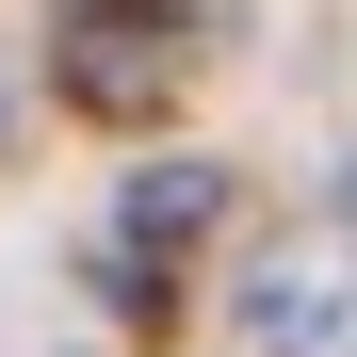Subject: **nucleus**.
Wrapping results in <instances>:
<instances>
[{
  "mask_svg": "<svg viewBox=\"0 0 357 357\" xmlns=\"http://www.w3.org/2000/svg\"><path fill=\"white\" fill-rule=\"evenodd\" d=\"M178 82V17H162V0H82V17H66V98L82 114H146Z\"/></svg>",
  "mask_w": 357,
  "mask_h": 357,
  "instance_id": "1",
  "label": "nucleus"
},
{
  "mask_svg": "<svg viewBox=\"0 0 357 357\" xmlns=\"http://www.w3.org/2000/svg\"><path fill=\"white\" fill-rule=\"evenodd\" d=\"M244 341L260 357H357V276L341 260H260L244 276Z\"/></svg>",
  "mask_w": 357,
  "mask_h": 357,
  "instance_id": "2",
  "label": "nucleus"
},
{
  "mask_svg": "<svg viewBox=\"0 0 357 357\" xmlns=\"http://www.w3.org/2000/svg\"><path fill=\"white\" fill-rule=\"evenodd\" d=\"M211 211H227V162H146L130 195H114V276H162Z\"/></svg>",
  "mask_w": 357,
  "mask_h": 357,
  "instance_id": "3",
  "label": "nucleus"
},
{
  "mask_svg": "<svg viewBox=\"0 0 357 357\" xmlns=\"http://www.w3.org/2000/svg\"><path fill=\"white\" fill-rule=\"evenodd\" d=\"M341 211H357V162H341Z\"/></svg>",
  "mask_w": 357,
  "mask_h": 357,
  "instance_id": "4",
  "label": "nucleus"
}]
</instances>
